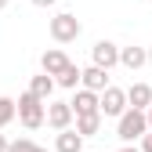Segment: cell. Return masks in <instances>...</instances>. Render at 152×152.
<instances>
[{"label":"cell","instance_id":"1","mask_svg":"<svg viewBox=\"0 0 152 152\" xmlns=\"http://www.w3.org/2000/svg\"><path fill=\"white\" fill-rule=\"evenodd\" d=\"M145 134H148L145 112H138V109H127L123 116L116 120V138H120L123 145H134V141H141Z\"/></svg>","mask_w":152,"mask_h":152},{"label":"cell","instance_id":"2","mask_svg":"<svg viewBox=\"0 0 152 152\" xmlns=\"http://www.w3.org/2000/svg\"><path fill=\"white\" fill-rule=\"evenodd\" d=\"M15 116H18V123H22L26 130H40L44 127V102L33 98V94L26 91L22 98L15 102Z\"/></svg>","mask_w":152,"mask_h":152},{"label":"cell","instance_id":"3","mask_svg":"<svg viewBox=\"0 0 152 152\" xmlns=\"http://www.w3.org/2000/svg\"><path fill=\"white\" fill-rule=\"evenodd\" d=\"M80 33H83V26H80V18H76L72 11H58L51 18V40L54 44H72Z\"/></svg>","mask_w":152,"mask_h":152},{"label":"cell","instance_id":"4","mask_svg":"<svg viewBox=\"0 0 152 152\" xmlns=\"http://www.w3.org/2000/svg\"><path fill=\"white\" fill-rule=\"evenodd\" d=\"M98 112H102V120L109 116V120H120L123 112H127V94H123V87H105L102 94H98Z\"/></svg>","mask_w":152,"mask_h":152},{"label":"cell","instance_id":"5","mask_svg":"<svg viewBox=\"0 0 152 152\" xmlns=\"http://www.w3.org/2000/svg\"><path fill=\"white\" fill-rule=\"evenodd\" d=\"M72 120H76V116H72L69 102H47V105H44V123H47L51 130H58V134L72 127Z\"/></svg>","mask_w":152,"mask_h":152},{"label":"cell","instance_id":"6","mask_svg":"<svg viewBox=\"0 0 152 152\" xmlns=\"http://www.w3.org/2000/svg\"><path fill=\"white\" fill-rule=\"evenodd\" d=\"M91 65L94 69H116L120 65V47L116 44H112V40H98V44H94L91 47Z\"/></svg>","mask_w":152,"mask_h":152},{"label":"cell","instance_id":"7","mask_svg":"<svg viewBox=\"0 0 152 152\" xmlns=\"http://www.w3.org/2000/svg\"><path fill=\"white\" fill-rule=\"evenodd\" d=\"M69 109H72V116H91V112H98V94L94 91H72V98H69Z\"/></svg>","mask_w":152,"mask_h":152},{"label":"cell","instance_id":"8","mask_svg":"<svg viewBox=\"0 0 152 152\" xmlns=\"http://www.w3.org/2000/svg\"><path fill=\"white\" fill-rule=\"evenodd\" d=\"M80 87H83V91H94V94H102V91L109 87V72H105V69H94V65L80 69Z\"/></svg>","mask_w":152,"mask_h":152},{"label":"cell","instance_id":"9","mask_svg":"<svg viewBox=\"0 0 152 152\" xmlns=\"http://www.w3.org/2000/svg\"><path fill=\"white\" fill-rule=\"evenodd\" d=\"M123 94H127V109H138V112H145V109L152 105V87H148V83H130Z\"/></svg>","mask_w":152,"mask_h":152},{"label":"cell","instance_id":"10","mask_svg":"<svg viewBox=\"0 0 152 152\" xmlns=\"http://www.w3.org/2000/svg\"><path fill=\"white\" fill-rule=\"evenodd\" d=\"M65 65H69V54H65L62 47H51V51H44V58H40V69L51 76V80H54V76H58Z\"/></svg>","mask_w":152,"mask_h":152},{"label":"cell","instance_id":"11","mask_svg":"<svg viewBox=\"0 0 152 152\" xmlns=\"http://www.w3.org/2000/svg\"><path fill=\"white\" fill-rule=\"evenodd\" d=\"M29 94H33V98H40V102L47 105V102H51V94H54V80H51L47 72H36L33 80H29Z\"/></svg>","mask_w":152,"mask_h":152},{"label":"cell","instance_id":"12","mask_svg":"<svg viewBox=\"0 0 152 152\" xmlns=\"http://www.w3.org/2000/svg\"><path fill=\"white\" fill-rule=\"evenodd\" d=\"M72 123H76L72 130H76L80 138H94V134L102 130V123H105V120H102V112H91V116H76Z\"/></svg>","mask_w":152,"mask_h":152},{"label":"cell","instance_id":"13","mask_svg":"<svg viewBox=\"0 0 152 152\" xmlns=\"http://www.w3.org/2000/svg\"><path fill=\"white\" fill-rule=\"evenodd\" d=\"M120 65L130 69V72H138L141 65H148L145 62V47H120Z\"/></svg>","mask_w":152,"mask_h":152},{"label":"cell","instance_id":"14","mask_svg":"<svg viewBox=\"0 0 152 152\" xmlns=\"http://www.w3.org/2000/svg\"><path fill=\"white\" fill-rule=\"evenodd\" d=\"M54 152H83V138L69 127V130H62V134L54 138Z\"/></svg>","mask_w":152,"mask_h":152},{"label":"cell","instance_id":"15","mask_svg":"<svg viewBox=\"0 0 152 152\" xmlns=\"http://www.w3.org/2000/svg\"><path fill=\"white\" fill-rule=\"evenodd\" d=\"M54 87H65V91H76V87H80V65H76V62H69L58 76H54Z\"/></svg>","mask_w":152,"mask_h":152},{"label":"cell","instance_id":"16","mask_svg":"<svg viewBox=\"0 0 152 152\" xmlns=\"http://www.w3.org/2000/svg\"><path fill=\"white\" fill-rule=\"evenodd\" d=\"M11 120H15V98L0 94V130H4V127H7Z\"/></svg>","mask_w":152,"mask_h":152},{"label":"cell","instance_id":"17","mask_svg":"<svg viewBox=\"0 0 152 152\" xmlns=\"http://www.w3.org/2000/svg\"><path fill=\"white\" fill-rule=\"evenodd\" d=\"M7 152H47V148L29 141V138H18V141H7Z\"/></svg>","mask_w":152,"mask_h":152},{"label":"cell","instance_id":"18","mask_svg":"<svg viewBox=\"0 0 152 152\" xmlns=\"http://www.w3.org/2000/svg\"><path fill=\"white\" fill-rule=\"evenodd\" d=\"M138 152H152V130H148V134L141 138V145H138Z\"/></svg>","mask_w":152,"mask_h":152},{"label":"cell","instance_id":"19","mask_svg":"<svg viewBox=\"0 0 152 152\" xmlns=\"http://www.w3.org/2000/svg\"><path fill=\"white\" fill-rule=\"evenodd\" d=\"M33 4H36V7H54L58 0H33Z\"/></svg>","mask_w":152,"mask_h":152},{"label":"cell","instance_id":"20","mask_svg":"<svg viewBox=\"0 0 152 152\" xmlns=\"http://www.w3.org/2000/svg\"><path fill=\"white\" fill-rule=\"evenodd\" d=\"M145 123H148V130H152V105L145 109Z\"/></svg>","mask_w":152,"mask_h":152},{"label":"cell","instance_id":"21","mask_svg":"<svg viewBox=\"0 0 152 152\" xmlns=\"http://www.w3.org/2000/svg\"><path fill=\"white\" fill-rule=\"evenodd\" d=\"M116 152H138V145H120Z\"/></svg>","mask_w":152,"mask_h":152},{"label":"cell","instance_id":"22","mask_svg":"<svg viewBox=\"0 0 152 152\" xmlns=\"http://www.w3.org/2000/svg\"><path fill=\"white\" fill-rule=\"evenodd\" d=\"M0 152H7V138L4 134H0Z\"/></svg>","mask_w":152,"mask_h":152},{"label":"cell","instance_id":"23","mask_svg":"<svg viewBox=\"0 0 152 152\" xmlns=\"http://www.w3.org/2000/svg\"><path fill=\"white\" fill-rule=\"evenodd\" d=\"M145 62H148V65H152V47H148V51H145Z\"/></svg>","mask_w":152,"mask_h":152},{"label":"cell","instance_id":"24","mask_svg":"<svg viewBox=\"0 0 152 152\" xmlns=\"http://www.w3.org/2000/svg\"><path fill=\"white\" fill-rule=\"evenodd\" d=\"M4 7H7V0H0V11H4Z\"/></svg>","mask_w":152,"mask_h":152}]
</instances>
